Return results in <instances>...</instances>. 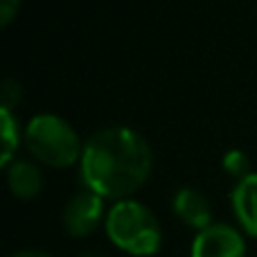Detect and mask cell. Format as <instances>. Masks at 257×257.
<instances>
[{
    "mask_svg": "<svg viewBox=\"0 0 257 257\" xmlns=\"http://www.w3.org/2000/svg\"><path fill=\"white\" fill-rule=\"evenodd\" d=\"M230 201L239 226L250 237H257V172L237 181Z\"/></svg>",
    "mask_w": 257,
    "mask_h": 257,
    "instance_id": "52a82bcc",
    "label": "cell"
},
{
    "mask_svg": "<svg viewBox=\"0 0 257 257\" xmlns=\"http://www.w3.org/2000/svg\"><path fill=\"white\" fill-rule=\"evenodd\" d=\"M81 257H108V255H104V253H84Z\"/></svg>",
    "mask_w": 257,
    "mask_h": 257,
    "instance_id": "5bb4252c",
    "label": "cell"
},
{
    "mask_svg": "<svg viewBox=\"0 0 257 257\" xmlns=\"http://www.w3.org/2000/svg\"><path fill=\"white\" fill-rule=\"evenodd\" d=\"M25 145L36 160L50 167H70L84 154L77 131L52 113L32 117L25 128Z\"/></svg>",
    "mask_w": 257,
    "mask_h": 257,
    "instance_id": "3957f363",
    "label": "cell"
},
{
    "mask_svg": "<svg viewBox=\"0 0 257 257\" xmlns=\"http://www.w3.org/2000/svg\"><path fill=\"white\" fill-rule=\"evenodd\" d=\"M190 257H246V241L228 223H212L196 235Z\"/></svg>",
    "mask_w": 257,
    "mask_h": 257,
    "instance_id": "5b68a950",
    "label": "cell"
},
{
    "mask_svg": "<svg viewBox=\"0 0 257 257\" xmlns=\"http://www.w3.org/2000/svg\"><path fill=\"white\" fill-rule=\"evenodd\" d=\"M7 183L9 190L16 199L30 201L39 196L41 187H43V176H41L39 167L27 160H14L7 167Z\"/></svg>",
    "mask_w": 257,
    "mask_h": 257,
    "instance_id": "ba28073f",
    "label": "cell"
},
{
    "mask_svg": "<svg viewBox=\"0 0 257 257\" xmlns=\"http://www.w3.org/2000/svg\"><path fill=\"white\" fill-rule=\"evenodd\" d=\"M0 102H3V108L12 111L21 102V84L14 79H5L3 86H0Z\"/></svg>",
    "mask_w": 257,
    "mask_h": 257,
    "instance_id": "8fae6325",
    "label": "cell"
},
{
    "mask_svg": "<svg viewBox=\"0 0 257 257\" xmlns=\"http://www.w3.org/2000/svg\"><path fill=\"white\" fill-rule=\"evenodd\" d=\"M14 257H52L50 253H43V250H23V253L14 255Z\"/></svg>",
    "mask_w": 257,
    "mask_h": 257,
    "instance_id": "4fadbf2b",
    "label": "cell"
},
{
    "mask_svg": "<svg viewBox=\"0 0 257 257\" xmlns=\"http://www.w3.org/2000/svg\"><path fill=\"white\" fill-rule=\"evenodd\" d=\"M18 7H21V0H0V25L7 27L18 14Z\"/></svg>",
    "mask_w": 257,
    "mask_h": 257,
    "instance_id": "7c38bea8",
    "label": "cell"
},
{
    "mask_svg": "<svg viewBox=\"0 0 257 257\" xmlns=\"http://www.w3.org/2000/svg\"><path fill=\"white\" fill-rule=\"evenodd\" d=\"M0 131H3V158L0 165L9 167L14 163V151L18 149V140H21V131H18V122L12 111L0 108Z\"/></svg>",
    "mask_w": 257,
    "mask_h": 257,
    "instance_id": "9c48e42d",
    "label": "cell"
},
{
    "mask_svg": "<svg viewBox=\"0 0 257 257\" xmlns=\"http://www.w3.org/2000/svg\"><path fill=\"white\" fill-rule=\"evenodd\" d=\"M108 239L128 255L147 257L160 248L163 232L149 208L131 199L117 201L106 214Z\"/></svg>",
    "mask_w": 257,
    "mask_h": 257,
    "instance_id": "7a4b0ae2",
    "label": "cell"
},
{
    "mask_svg": "<svg viewBox=\"0 0 257 257\" xmlns=\"http://www.w3.org/2000/svg\"><path fill=\"white\" fill-rule=\"evenodd\" d=\"M154 165L151 147L126 126L102 128L84 145L81 178L102 199L124 201L147 183Z\"/></svg>",
    "mask_w": 257,
    "mask_h": 257,
    "instance_id": "6da1fadb",
    "label": "cell"
},
{
    "mask_svg": "<svg viewBox=\"0 0 257 257\" xmlns=\"http://www.w3.org/2000/svg\"><path fill=\"white\" fill-rule=\"evenodd\" d=\"M104 219V199L86 190L75 194L63 208V228L70 237H88L97 230Z\"/></svg>",
    "mask_w": 257,
    "mask_h": 257,
    "instance_id": "277c9868",
    "label": "cell"
},
{
    "mask_svg": "<svg viewBox=\"0 0 257 257\" xmlns=\"http://www.w3.org/2000/svg\"><path fill=\"white\" fill-rule=\"evenodd\" d=\"M223 169H226L230 176H235L237 181H241V178H246L248 174H253L250 172L248 156H246L244 151H239V149H232V151H228V154L223 156Z\"/></svg>",
    "mask_w": 257,
    "mask_h": 257,
    "instance_id": "30bf717a",
    "label": "cell"
},
{
    "mask_svg": "<svg viewBox=\"0 0 257 257\" xmlns=\"http://www.w3.org/2000/svg\"><path fill=\"white\" fill-rule=\"evenodd\" d=\"M174 212L185 226L194 228V230H205L212 226V208H210L208 199L201 194L199 190L192 187H183L174 196Z\"/></svg>",
    "mask_w": 257,
    "mask_h": 257,
    "instance_id": "8992f818",
    "label": "cell"
}]
</instances>
